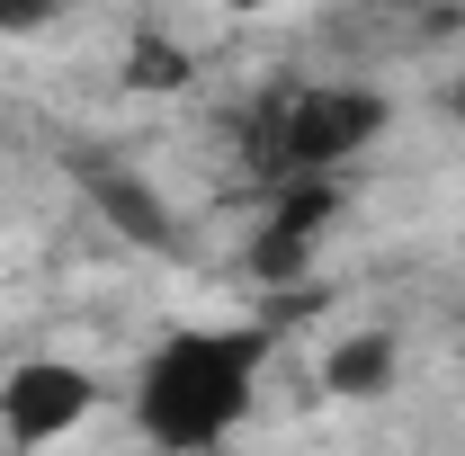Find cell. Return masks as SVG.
Returning <instances> with one entry per match:
<instances>
[{
  "label": "cell",
  "mask_w": 465,
  "mask_h": 456,
  "mask_svg": "<svg viewBox=\"0 0 465 456\" xmlns=\"http://www.w3.org/2000/svg\"><path fill=\"white\" fill-rule=\"evenodd\" d=\"M376 9H394V18H411V27H465V0H376Z\"/></svg>",
  "instance_id": "9c48e42d"
},
{
  "label": "cell",
  "mask_w": 465,
  "mask_h": 456,
  "mask_svg": "<svg viewBox=\"0 0 465 456\" xmlns=\"http://www.w3.org/2000/svg\"><path fill=\"white\" fill-rule=\"evenodd\" d=\"M448 108H457V116H465V72H457V90H448Z\"/></svg>",
  "instance_id": "30bf717a"
},
{
  "label": "cell",
  "mask_w": 465,
  "mask_h": 456,
  "mask_svg": "<svg viewBox=\"0 0 465 456\" xmlns=\"http://www.w3.org/2000/svg\"><path fill=\"white\" fill-rule=\"evenodd\" d=\"M269 367V332H171L134 376V430L162 456H206L251 411Z\"/></svg>",
  "instance_id": "6da1fadb"
},
{
  "label": "cell",
  "mask_w": 465,
  "mask_h": 456,
  "mask_svg": "<svg viewBox=\"0 0 465 456\" xmlns=\"http://www.w3.org/2000/svg\"><path fill=\"white\" fill-rule=\"evenodd\" d=\"M72 171L90 188V206H99L134 251H179V224H171V206H162V188H143V179L125 171V162H108V153H81Z\"/></svg>",
  "instance_id": "5b68a950"
},
{
  "label": "cell",
  "mask_w": 465,
  "mask_h": 456,
  "mask_svg": "<svg viewBox=\"0 0 465 456\" xmlns=\"http://www.w3.org/2000/svg\"><path fill=\"white\" fill-rule=\"evenodd\" d=\"M232 9H260V0H232Z\"/></svg>",
  "instance_id": "8fae6325"
},
{
  "label": "cell",
  "mask_w": 465,
  "mask_h": 456,
  "mask_svg": "<svg viewBox=\"0 0 465 456\" xmlns=\"http://www.w3.org/2000/svg\"><path fill=\"white\" fill-rule=\"evenodd\" d=\"M322 385H331L341 402H376L385 385H394V332H349V341H331Z\"/></svg>",
  "instance_id": "8992f818"
},
{
  "label": "cell",
  "mask_w": 465,
  "mask_h": 456,
  "mask_svg": "<svg viewBox=\"0 0 465 456\" xmlns=\"http://www.w3.org/2000/svg\"><path fill=\"white\" fill-rule=\"evenodd\" d=\"M72 0H0V36H36V27H54Z\"/></svg>",
  "instance_id": "ba28073f"
},
{
  "label": "cell",
  "mask_w": 465,
  "mask_h": 456,
  "mask_svg": "<svg viewBox=\"0 0 465 456\" xmlns=\"http://www.w3.org/2000/svg\"><path fill=\"white\" fill-rule=\"evenodd\" d=\"M331 215H341V188L331 179H287L269 197V224L251 233V278H269V286L304 278V260H313V242H322Z\"/></svg>",
  "instance_id": "277c9868"
},
{
  "label": "cell",
  "mask_w": 465,
  "mask_h": 456,
  "mask_svg": "<svg viewBox=\"0 0 465 456\" xmlns=\"http://www.w3.org/2000/svg\"><path fill=\"white\" fill-rule=\"evenodd\" d=\"M90 411H99V376L72 367V358H18V367L0 376V430H9L18 448H54Z\"/></svg>",
  "instance_id": "3957f363"
},
{
  "label": "cell",
  "mask_w": 465,
  "mask_h": 456,
  "mask_svg": "<svg viewBox=\"0 0 465 456\" xmlns=\"http://www.w3.org/2000/svg\"><path fill=\"white\" fill-rule=\"evenodd\" d=\"M385 90H358V81H313L295 90L287 108H269V134H260V162L278 179H331L341 162H358L376 134H385Z\"/></svg>",
  "instance_id": "7a4b0ae2"
},
{
  "label": "cell",
  "mask_w": 465,
  "mask_h": 456,
  "mask_svg": "<svg viewBox=\"0 0 465 456\" xmlns=\"http://www.w3.org/2000/svg\"><path fill=\"white\" fill-rule=\"evenodd\" d=\"M125 90H188V55H179L171 36H134V55H125Z\"/></svg>",
  "instance_id": "52a82bcc"
}]
</instances>
